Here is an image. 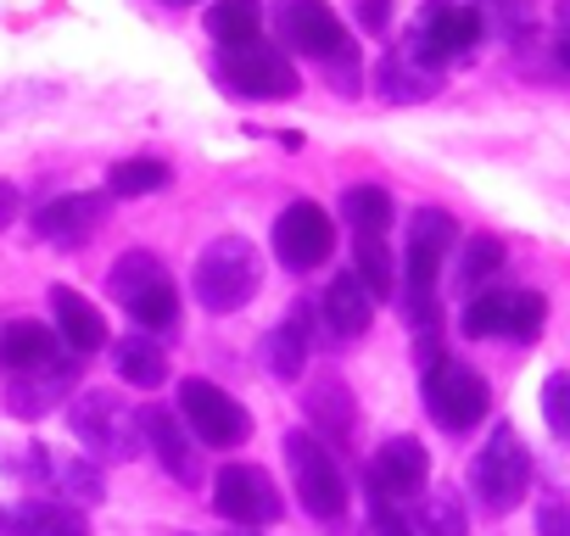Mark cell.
<instances>
[{
  "label": "cell",
  "instance_id": "4316f807",
  "mask_svg": "<svg viewBox=\"0 0 570 536\" xmlns=\"http://www.w3.org/2000/svg\"><path fill=\"white\" fill-rule=\"evenodd\" d=\"M381 90H386V101H425L436 90V73L420 68V62H409L403 51H392L381 62Z\"/></svg>",
  "mask_w": 570,
  "mask_h": 536
},
{
  "label": "cell",
  "instance_id": "277c9868",
  "mask_svg": "<svg viewBox=\"0 0 570 536\" xmlns=\"http://www.w3.org/2000/svg\"><path fill=\"white\" fill-rule=\"evenodd\" d=\"M470 492L481 497L487 514H509V508L531 492V453H525V441L514 436V425H498L492 441L475 453V464H470Z\"/></svg>",
  "mask_w": 570,
  "mask_h": 536
},
{
  "label": "cell",
  "instance_id": "d6a6232c",
  "mask_svg": "<svg viewBox=\"0 0 570 536\" xmlns=\"http://www.w3.org/2000/svg\"><path fill=\"white\" fill-rule=\"evenodd\" d=\"M542 325H548V297H542V291H509V330H503V336L537 341Z\"/></svg>",
  "mask_w": 570,
  "mask_h": 536
},
{
  "label": "cell",
  "instance_id": "e0dca14e",
  "mask_svg": "<svg viewBox=\"0 0 570 536\" xmlns=\"http://www.w3.org/2000/svg\"><path fill=\"white\" fill-rule=\"evenodd\" d=\"M0 364L12 369V380H18V375H40V369H57V364H62V347H57V336H51L46 325L18 319V325L0 330Z\"/></svg>",
  "mask_w": 570,
  "mask_h": 536
},
{
  "label": "cell",
  "instance_id": "83f0119b",
  "mask_svg": "<svg viewBox=\"0 0 570 536\" xmlns=\"http://www.w3.org/2000/svg\"><path fill=\"white\" fill-rule=\"evenodd\" d=\"M129 319H135L140 336H168V330H179V291H174V280H163L157 291H146V297L129 308Z\"/></svg>",
  "mask_w": 570,
  "mask_h": 536
},
{
  "label": "cell",
  "instance_id": "7c38bea8",
  "mask_svg": "<svg viewBox=\"0 0 570 536\" xmlns=\"http://www.w3.org/2000/svg\"><path fill=\"white\" fill-rule=\"evenodd\" d=\"M213 508L235 525H274L279 519V492L268 480V469L257 464H224L213 475Z\"/></svg>",
  "mask_w": 570,
  "mask_h": 536
},
{
  "label": "cell",
  "instance_id": "9c48e42d",
  "mask_svg": "<svg viewBox=\"0 0 570 536\" xmlns=\"http://www.w3.org/2000/svg\"><path fill=\"white\" fill-rule=\"evenodd\" d=\"M179 419L207 441V447H240L252 436V414L213 380H179Z\"/></svg>",
  "mask_w": 570,
  "mask_h": 536
},
{
  "label": "cell",
  "instance_id": "ffe728a7",
  "mask_svg": "<svg viewBox=\"0 0 570 536\" xmlns=\"http://www.w3.org/2000/svg\"><path fill=\"white\" fill-rule=\"evenodd\" d=\"M51 308H57V330H62V341H68L79 358H90V353L107 347V319H101L73 286H57V291H51Z\"/></svg>",
  "mask_w": 570,
  "mask_h": 536
},
{
  "label": "cell",
  "instance_id": "f1b7e54d",
  "mask_svg": "<svg viewBox=\"0 0 570 536\" xmlns=\"http://www.w3.org/2000/svg\"><path fill=\"white\" fill-rule=\"evenodd\" d=\"M168 179H174L168 162H157V157H135V162H118V168L107 173V190H112V196H157Z\"/></svg>",
  "mask_w": 570,
  "mask_h": 536
},
{
  "label": "cell",
  "instance_id": "484cf974",
  "mask_svg": "<svg viewBox=\"0 0 570 536\" xmlns=\"http://www.w3.org/2000/svg\"><path fill=\"white\" fill-rule=\"evenodd\" d=\"M392 251H386V240L381 235H364V240H353V275L364 280V291L375 297V302H386L392 291H397V275H392Z\"/></svg>",
  "mask_w": 570,
  "mask_h": 536
},
{
  "label": "cell",
  "instance_id": "836d02e7",
  "mask_svg": "<svg viewBox=\"0 0 570 536\" xmlns=\"http://www.w3.org/2000/svg\"><path fill=\"white\" fill-rule=\"evenodd\" d=\"M414 536H470L459 497H425L420 503V519H414Z\"/></svg>",
  "mask_w": 570,
  "mask_h": 536
},
{
  "label": "cell",
  "instance_id": "7bdbcfd3",
  "mask_svg": "<svg viewBox=\"0 0 570 536\" xmlns=\"http://www.w3.org/2000/svg\"><path fill=\"white\" fill-rule=\"evenodd\" d=\"M0 525H7V514H0Z\"/></svg>",
  "mask_w": 570,
  "mask_h": 536
},
{
  "label": "cell",
  "instance_id": "cb8c5ba5",
  "mask_svg": "<svg viewBox=\"0 0 570 536\" xmlns=\"http://www.w3.org/2000/svg\"><path fill=\"white\" fill-rule=\"evenodd\" d=\"M257 29H263V7H257V0H213V7H207V34L224 51L257 46Z\"/></svg>",
  "mask_w": 570,
  "mask_h": 536
},
{
  "label": "cell",
  "instance_id": "6da1fadb",
  "mask_svg": "<svg viewBox=\"0 0 570 536\" xmlns=\"http://www.w3.org/2000/svg\"><path fill=\"white\" fill-rule=\"evenodd\" d=\"M453 240H459L453 212H442V207H420L414 212L409 246H403V302H409V319L420 330H431V297H436V275H442Z\"/></svg>",
  "mask_w": 570,
  "mask_h": 536
},
{
  "label": "cell",
  "instance_id": "7a4b0ae2",
  "mask_svg": "<svg viewBox=\"0 0 570 536\" xmlns=\"http://www.w3.org/2000/svg\"><path fill=\"white\" fill-rule=\"evenodd\" d=\"M257 280H263L257 246L246 235H218L196 262V302L207 314H235L257 297Z\"/></svg>",
  "mask_w": 570,
  "mask_h": 536
},
{
  "label": "cell",
  "instance_id": "d4e9b609",
  "mask_svg": "<svg viewBox=\"0 0 570 536\" xmlns=\"http://www.w3.org/2000/svg\"><path fill=\"white\" fill-rule=\"evenodd\" d=\"M342 218L353 224V240H364V235H381L386 240V229H392V196L381 185H353V190H342Z\"/></svg>",
  "mask_w": 570,
  "mask_h": 536
},
{
  "label": "cell",
  "instance_id": "b9f144b4",
  "mask_svg": "<svg viewBox=\"0 0 570 536\" xmlns=\"http://www.w3.org/2000/svg\"><path fill=\"white\" fill-rule=\"evenodd\" d=\"M163 7H196V0H163Z\"/></svg>",
  "mask_w": 570,
  "mask_h": 536
},
{
  "label": "cell",
  "instance_id": "4fadbf2b",
  "mask_svg": "<svg viewBox=\"0 0 570 536\" xmlns=\"http://www.w3.org/2000/svg\"><path fill=\"white\" fill-rule=\"evenodd\" d=\"M107 218V196H90V190H68L57 201H46L35 212V235L57 251H79Z\"/></svg>",
  "mask_w": 570,
  "mask_h": 536
},
{
  "label": "cell",
  "instance_id": "5b68a950",
  "mask_svg": "<svg viewBox=\"0 0 570 536\" xmlns=\"http://www.w3.org/2000/svg\"><path fill=\"white\" fill-rule=\"evenodd\" d=\"M285 464H292V480H297L303 508L314 519H342L347 514V480H342L331 447L314 430H292V436H285Z\"/></svg>",
  "mask_w": 570,
  "mask_h": 536
},
{
  "label": "cell",
  "instance_id": "52a82bcc",
  "mask_svg": "<svg viewBox=\"0 0 570 536\" xmlns=\"http://www.w3.org/2000/svg\"><path fill=\"white\" fill-rule=\"evenodd\" d=\"M481 29H487V23H481L475 7H448V0H436V7L420 12V23H414L403 57L420 62V68H431V73H442L453 57H464L470 46H481Z\"/></svg>",
  "mask_w": 570,
  "mask_h": 536
},
{
  "label": "cell",
  "instance_id": "ab89813d",
  "mask_svg": "<svg viewBox=\"0 0 570 536\" xmlns=\"http://www.w3.org/2000/svg\"><path fill=\"white\" fill-rule=\"evenodd\" d=\"M553 57H559V68H570V29L559 34V46H553Z\"/></svg>",
  "mask_w": 570,
  "mask_h": 536
},
{
  "label": "cell",
  "instance_id": "603a6c76",
  "mask_svg": "<svg viewBox=\"0 0 570 536\" xmlns=\"http://www.w3.org/2000/svg\"><path fill=\"white\" fill-rule=\"evenodd\" d=\"M112 358H118V375L135 386V391H157L163 380H168V358H163V347L151 341V336H124L118 347H112Z\"/></svg>",
  "mask_w": 570,
  "mask_h": 536
},
{
  "label": "cell",
  "instance_id": "30bf717a",
  "mask_svg": "<svg viewBox=\"0 0 570 536\" xmlns=\"http://www.w3.org/2000/svg\"><path fill=\"white\" fill-rule=\"evenodd\" d=\"M336 251V224L320 201H292L279 212L274 224V257L285 268H297V275H308V268H320L325 257Z\"/></svg>",
  "mask_w": 570,
  "mask_h": 536
},
{
  "label": "cell",
  "instance_id": "5bb4252c",
  "mask_svg": "<svg viewBox=\"0 0 570 536\" xmlns=\"http://www.w3.org/2000/svg\"><path fill=\"white\" fill-rule=\"evenodd\" d=\"M425 480H431V458H425V447H420L414 436H392V441L375 453V464H370V492L392 497L397 508L414 503V497L425 492Z\"/></svg>",
  "mask_w": 570,
  "mask_h": 536
},
{
  "label": "cell",
  "instance_id": "8992f818",
  "mask_svg": "<svg viewBox=\"0 0 570 536\" xmlns=\"http://www.w3.org/2000/svg\"><path fill=\"white\" fill-rule=\"evenodd\" d=\"M487 403H492V391H487V380L470 369V364H459V358H436L431 369H425V414L442 425V430H475L481 419H487Z\"/></svg>",
  "mask_w": 570,
  "mask_h": 536
},
{
  "label": "cell",
  "instance_id": "ac0fdd59",
  "mask_svg": "<svg viewBox=\"0 0 570 536\" xmlns=\"http://www.w3.org/2000/svg\"><path fill=\"white\" fill-rule=\"evenodd\" d=\"M7 530L12 536H90V519H85V508H73L62 497H23L7 514Z\"/></svg>",
  "mask_w": 570,
  "mask_h": 536
},
{
  "label": "cell",
  "instance_id": "3957f363",
  "mask_svg": "<svg viewBox=\"0 0 570 536\" xmlns=\"http://www.w3.org/2000/svg\"><path fill=\"white\" fill-rule=\"evenodd\" d=\"M68 425L73 436L85 441V458H101V464H124L140 453V414L118 397V391H79L73 408H68Z\"/></svg>",
  "mask_w": 570,
  "mask_h": 536
},
{
  "label": "cell",
  "instance_id": "f35d334b",
  "mask_svg": "<svg viewBox=\"0 0 570 536\" xmlns=\"http://www.w3.org/2000/svg\"><path fill=\"white\" fill-rule=\"evenodd\" d=\"M386 18H392V0H364V7H358V23H364L370 34H381Z\"/></svg>",
  "mask_w": 570,
  "mask_h": 536
},
{
  "label": "cell",
  "instance_id": "d590c367",
  "mask_svg": "<svg viewBox=\"0 0 570 536\" xmlns=\"http://www.w3.org/2000/svg\"><path fill=\"white\" fill-rule=\"evenodd\" d=\"M370 536H414V519H403V508L381 492H370Z\"/></svg>",
  "mask_w": 570,
  "mask_h": 536
},
{
  "label": "cell",
  "instance_id": "2e32d148",
  "mask_svg": "<svg viewBox=\"0 0 570 536\" xmlns=\"http://www.w3.org/2000/svg\"><path fill=\"white\" fill-rule=\"evenodd\" d=\"M140 447H151V458H157L179 486H190V480L202 475L196 447H190V436L179 430V414H174V408H140Z\"/></svg>",
  "mask_w": 570,
  "mask_h": 536
},
{
  "label": "cell",
  "instance_id": "7402d4cb",
  "mask_svg": "<svg viewBox=\"0 0 570 536\" xmlns=\"http://www.w3.org/2000/svg\"><path fill=\"white\" fill-rule=\"evenodd\" d=\"M168 280V268H163V257L157 251H124L118 262H112V275H107V291H112V302H124V308H135L146 291H157Z\"/></svg>",
  "mask_w": 570,
  "mask_h": 536
},
{
  "label": "cell",
  "instance_id": "8d00e7d4",
  "mask_svg": "<svg viewBox=\"0 0 570 536\" xmlns=\"http://www.w3.org/2000/svg\"><path fill=\"white\" fill-rule=\"evenodd\" d=\"M62 480H68V492H73V497H90V503H101V497H107V492H101V469H96V464H68V469H62Z\"/></svg>",
  "mask_w": 570,
  "mask_h": 536
},
{
  "label": "cell",
  "instance_id": "f546056e",
  "mask_svg": "<svg viewBox=\"0 0 570 536\" xmlns=\"http://www.w3.org/2000/svg\"><path fill=\"white\" fill-rule=\"evenodd\" d=\"M459 330H464L470 341L503 336V330H509V291H481V297H470V308L459 314Z\"/></svg>",
  "mask_w": 570,
  "mask_h": 536
},
{
  "label": "cell",
  "instance_id": "9a60e30c",
  "mask_svg": "<svg viewBox=\"0 0 570 536\" xmlns=\"http://www.w3.org/2000/svg\"><path fill=\"white\" fill-rule=\"evenodd\" d=\"M263 369L274 375V380H303V369H308V358H314V308L308 302H297L292 314H285L268 336H263Z\"/></svg>",
  "mask_w": 570,
  "mask_h": 536
},
{
  "label": "cell",
  "instance_id": "d6986e66",
  "mask_svg": "<svg viewBox=\"0 0 570 536\" xmlns=\"http://www.w3.org/2000/svg\"><path fill=\"white\" fill-rule=\"evenodd\" d=\"M320 314H325L331 336L353 341V336H364V330H370V319H375V297L364 291V280L347 268V275H336V280H331V291H325Z\"/></svg>",
  "mask_w": 570,
  "mask_h": 536
},
{
  "label": "cell",
  "instance_id": "e575fe53",
  "mask_svg": "<svg viewBox=\"0 0 570 536\" xmlns=\"http://www.w3.org/2000/svg\"><path fill=\"white\" fill-rule=\"evenodd\" d=\"M542 419H548V430L559 441H570V375L564 369L542 380Z\"/></svg>",
  "mask_w": 570,
  "mask_h": 536
},
{
  "label": "cell",
  "instance_id": "ba28073f",
  "mask_svg": "<svg viewBox=\"0 0 570 536\" xmlns=\"http://www.w3.org/2000/svg\"><path fill=\"white\" fill-rule=\"evenodd\" d=\"M218 73H224V85H229L235 96H246V101H292V96L303 90L297 68L285 62L274 46H235V51L218 57Z\"/></svg>",
  "mask_w": 570,
  "mask_h": 536
},
{
  "label": "cell",
  "instance_id": "8fae6325",
  "mask_svg": "<svg viewBox=\"0 0 570 536\" xmlns=\"http://www.w3.org/2000/svg\"><path fill=\"white\" fill-rule=\"evenodd\" d=\"M279 40L292 51H303V57H314V62H325V68L353 51L342 18L325 7V0H279Z\"/></svg>",
  "mask_w": 570,
  "mask_h": 536
},
{
  "label": "cell",
  "instance_id": "44dd1931",
  "mask_svg": "<svg viewBox=\"0 0 570 536\" xmlns=\"http://www.w3.org/2000/svg\"><path fill=\"white\" fill-rule=\"evenodd\" d=\"M73 380H79V358H62L57 369H40V375H18L12 380V414L18 419H40Z\"/></svg>",
  "mask_w": 570,
  "mask_h": 536
},
{
  "label": "cell",
  "instance_id": "74e56055",
  "mask_svg": "<svg viewBox=\"0 0 570 536\" xmlns=\"http://www.w3.org/2000/svg\"><path fill=\"white\" fill-rule=\"evenodd\" d=\"M537 536H570V508L564 503H542L537 508Z\"/></svg>",
  "mask_w": 570,
  "mask_h": 536
},
{
  "label": "cell",
  "instance_id": "4dcf8cb0",
  "mask_svg": "<svg viewBox=\"0 0 570 536\" xmlns=\"http://www.w3.org/2000/svg\"><path fill=\"white\" fill-rule=\"evenodd\" d=\"M498 268H503V240L475 235V240L464 246V257H459V291H481Z\"/></svg>",
  "mask_w": 570,
  "mask_h": 536
},
{
  "label": "cell",
  "instance_id": "60d3db41",
  "mask_svg": "<svg viewBox=\"0 0 570 536\" xmlns=\"http://www.w3.org/2000/svg\"><path fill=\"white\" fill-rule=\"evenodd\" d=\"M559 23H564V29H570V0H564V7H559Z\"/></svg>",
  "mask_w": 570,
  "mask_h": 536
},
{
  "label": "cell",
  "instance_id": "1f68e13d",
  "mask_svg": "<svg viewBox=\"0 0 570 536\" xmlns=\"http://www.w3.org/2000/svg\"><path fill=\"white\" fill-rule=\"evenodd\" d=\"M308 414H314V436L325 430V436H347L353 430V408H347V391L336 386V380H325V386H314V397H308Z\"/></svg>",
  "mask_w": 570,
  "mask_h": 536
}]
</instances>
